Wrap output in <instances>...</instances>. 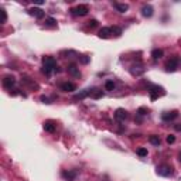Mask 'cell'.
Returning <instances> with one entry per match:
<instances>
[{
	"label": "cell",
	"mask_w": 181,
	"mask_h": 181,
	"mask_svg": "<svg viewBox=\"0 0 181 181\" xmlns=\"http://www.w3.org/2000/svg\"><path fill=\"white\" fill-rule=\"evenodd\" d=\"M43 74H45L47 76H51L53 72H59L57 61L54 57H44L43 58Z\"/></svg>",
	"instance_id": "1"
},
{
	"label": "cell",
	"mask_w": 181,
	"mask_h": 181,
	"mask_svg": "<svg viewBox=\"0 0 181 181\" xmlns=\"http://www.w3.org/2000/svg\"><path fill=\"white\" fill-rule=\"evenodd\" d=\"M88 11H89V6L88 4H78L76 7L71 9V14L75 17H84L88 14Z\"/></svg>",
	"instance_id": "2"
},
{
	"label": "cell",
	"mask_w": 181,
	"mask_h": 181,
	"mask_svg": "<svg viewBox=\"0 0 181 181\" xmlns=\"http://www.w3.org/2000/svg\"><path fill=\"white\" fill-rule=\"evenodd\" d=\"M156 171H157V174L161 176V177L173 176V167H171L170 164H160V165H157Z\"/></svg>",
	"instance_id": "3"
},
{
	"label": "cell",
	"mask_w": 181,
	"mask_h": 181,
	"mask_svg": "<svg viewBox=\"0 0 181 181\" xmlns=\"http://www.w3.org/2000/svg\"><path fill=\"white\" fill-rule=\"evenodd\" d=\"M149 93H150V98H151V101H156V99H157L160 95H164V89H163L161 86L153 85V86H150Z\"/></svg>",
	"instance_id": "4"
},
{
	"label": "cell",
	"mask_w": 181,
	"mask_h": 181,
	"mask_svg": "<svg viewBox=\"0 0 181 181\" xmlns=\"http://www.w3.org/2000/svg\"><path fill=\"white\" fill-rule=\"evenodd\" d=\"M115 119L119 120V122H125V120H128L129 119V113L128 111H125L123 108H119L115 111Z\"/></svg>",
	"instance_id": "5"
},
{
	"label": "cell",
	"mask_w": 181,
	"mask_h": 181,
	"mask_svg": "<svg viewBox=\"0 0 181 181\" xmlns=\"http://www.w3.org/2000/svg\"><path fill=\"white\" fill-rule=\"evenodd\" d=\"M177 67H178V58L177 57H173V58H170L165 62V71L167 72H174L177 69Z\"/></svg>",
	"instance_id": "6"
},
{
	"label": "cell",
	"mask_w": 181,
	"mask_h": 181,
	"mask_svg": "<svg viewBox=\"0 0 181 181\" xmlns=\"http://www.w3.org/2000/svg\"><path fill=\"white\" fill-rule=\"evenodd\" d=\"M67 72H68L71 76H74V78H79V76H81L79 68H78L75 64H69L68 67H67Z\"/></svg>",
	"instance_id": "7"
},
{
	"label": "cell",
	"mask_w": 181,
	"mask_h": 181,
	"mask_svg": "<svg viewBox=\"0 0 181 181\" xmlns=\"http://www.w3.org/2000/svg\"><path fill=\"white\" fill-rule=\"evenodd\" d=\"M178 116V112L177 111H170V112H164L161 115V119L164 122H170V120H174L176 117Z\"/></svg>",
	"instance_id": "8"
},
{
	"label": "cell",
	"mask_w": 181,
	"mask_h": 181,
	"mask_svg": "<svg viewBox=\"0 0 181 181\" xmlns=\"http://www.w3.org/2000/svg\"><path fill=\"white\" fill-rule=\"evenodd\" d=\"M28 14L33 17H36V19H43L44 11L41 10V9H38V7H31V9H28Z\"/></svg>",
	"instance_id": "9"
},
{
	"label": "cell",
	"mask_w": 181,
	"mask_h": 181,
	"mask_svg": "<svg viewBox=\"0 0 181 181\" xmlns=\"http://www.w3.org/2000/svg\"><path fill=\"white\" fill-rule=\"evenodd\" d=\"M61 90H64V92H74V90H76V85H75L74 82H62L61 84Z\"/></svg>",
	"instance_id": "10"
},
{
	"label": "cell",
	"mask_w": 181,
	"mask_h": 181,
	"mask_svg": "<svg viewBox=\"0 0 181 181\" xmlns=\"http://www.w3.org/2000/svg\"><path fill=\"white\" fill-rule=\"evenodd\" d=\"M153 13H154V9H153L150 4H144L143 7H142V16L143 17H151Z\"/></svg>",
	"instance_id": "11"
},
{
	"label": "cell",
	"mask_w": 181,
	"mask_h": 181,
	"mask_svg": "<svg viewBox=\"0 0 181 181\" xmlns=\"http://www.w3.org/2000/svg\"><path fill=\"white\" fill-rule=\"evenodd\" d=\"M43 126H44V130L48 132V133H54L55 129H57V126H55V123H54L53 120H45Z\"/></svg>",
	"instance_id": "12"
},
{
	"label": "cell",
	"mask_w": 181,
	"mask_h": 181,
	"mask_svg": "<svg viewBox=\"0 0 181 181\" xmlns=\"http://www.w3.org/2000/svg\"><path fill=\"white\" fill-rule=\"evenodd\" d=\"M101 38H109L112 36V28L111 27H102L99 30V34H98Z\"/></svg>",
	"instance_id": "13"
},
{
	"label": "cell",
	"mask_w": 181,
	"mask_h": 181,
	"mask_svg": "<svg viewBox=\"0 0 181 181\" xmlns=\"http://www.w3.org/2000/svg\"><path fill=\"white\" fill-rule=\"evenodd\" d=\"M3 85H4V88H7V89H11L13 86L16 85V79H14L13 76H4Z\"/></svg>",
	"instance_id": "14"
},
{
	"label": "cell",
	"mask_w": 181,
	"mask_h": 181,
	"mask_svg": "<svg viewBox=\"0 0 181 181\" xmlns=\"http://www.w3.org/2000/svg\"><path fill=\"white\" fill-rule=\"evenodd\" d=\"M130 72H132V75H134V76H140V75H143L144 74L143 65H133L132 69H130Z\"/></svg>",
	"instance_id": "15"
},
{
	"label": "cell",
	"mask_w": 181,
	"mask_h": 181,
	"mask_svg": "<svg viewBox=\"0 0 181 181\" xmlns=\"http://www.w3.org/2000/svg\"><path fill=\"white\" fill-rule=\"evenodd\" d=\"M62 177H64L67 181H74L75 177H76V171L71 170V171H62Z\"/></svg>",
	"instance_id": "16"
},
{
	"label": "cell",
	"mask_w": 181,
	"mask_h": 181,
	"mask_svg": "<svg viewBox=\"0 0 181 181\" xmlns=\"http://www.w3.org/2000/svg\"><path fill=\"white\" fill-rule=\"evenodd\" d=\"M93 93V89H85V90H82L81 93H78V95H75L74 96V99H84V98H86V96H89Z\"/></svg>",
	"instance_id": "17"
},
{
	"label": "cell",
	"mask_w": 181,
	"mask_h": 181,
	"mask_svg": "<svg viewBox=\"0 0 181 181\" xmlns=\"http://www.w3.org/2000/svg\"><path fill=\"white\" fill-rule=\"evenodd\" d=\"M113 6L116 7V10L119 11V13H126V11L129 10V6L125 4V3H113Z\"/></svg>",
	"instance_id": "18"
},
{
	"label": "cell",
	"mask_w": 181,
	"mask_h": 181,
	"mask_svg": "<svg viewBox=\"0 0 181 181\" xmlns=\"http://www.w3.org/2000/svg\"><path fill=\"white\" fill-rule=\"evenodd\" d=\"M163 55H164V53H163L161 48H154V50L151 51V57H153V59H160Z\"/></svg>",
	"instance_id": "19"
},
{
	"label": "cell",
	"mask_w": 181,
	"mask_h": 181,
	"mask_svg": "<svg viewBox=\"0 0 181 181\" xmlns=\"http://www.w3.org/2000/svg\"><path fill=\"white\" fill-rule=\"evenodd\" d=\"M22 82H23V84H26V85H28V86H31V88H38L37 84H36L34 81L30 79L28 76H26V75H24V76L22 78Z\"/></svg>",
	"instance_id": "20"
},
{
	"label": "cell",
	"mask_w": 181,
	"mask_h": 181,
	"mask_svg": "<svg viewBox=\"0 0 181 181\" xmlns=\"http://www.w3.org/2000/svg\"><path fill=\"white\" fill-rule=\"evenodd\" d=\"M149 142L153 144V146H160V143H161V140H160V137L157 134H151L149 137Z\"/></svg>",
	"instance_id": "21"
},
{
	"label": "cell",
	"mask_w": 181,
	"mask_h": 181,
	"mask_svg": "<svg viewBox=\"0 0 181 181\" xmlns=\"http://www.w3.org/2000/svg\"><path fill=\"white\" fill-rule=\"evenodd\" d=\"M45 26L47 27H57V20L53 17H47L45 19Z\"/></svg>",
	"instance_id": "22"
},
{
	"label": "cell",
	"mask_w": 181,
	"mask_h": 181,
	"mask_svg": "<svg viewBox=\"0 0 181 181\" xmlns=\"http://www.w3.org/2000/svg\"><path fill=\"white\" fill-rule=\"evenodd\" d=\"M105 89H106V90H113V89H115V82H113V81H106V84H105Z\"/></svg>",
	"instance_id": "23"
},
{
	"label": "cell",
	"mask_w": 181,
	"mask_h": 181,
	"mask_svg": "<svg viewBox=\"0 0 181 181\" xmlns=\"http://www.w3.org/2000/svg\"><path fill=\"white\" fill-rule=\"evenodd\" d=\"M111 28H112V34H115V36H120V34H122V28H120V27L113 26V27H111Z\"/></svg>",
	"instance_id": "24"
},
{
	"label": "cell",
	"mask_w": 181,
	"mask_h": 181,
	"mask_svg": "<svg viewBox=\"0 0 181 181\" xmlns=\"http://www.w3.org/2000/svg\"><path fill=\"white\" fill-rule=\"evenodd\" d=\"M147 112H149V109H147V108H144V106H142V108H139V109H137V115H139V116H143V115H146Z\"/></svg>",
	"instance_id": "25"
},
{
	"label": "cell",
	"mask_w": 181,
	"mask_h": 181,
	"mask_svg": "<svg viewBox=\"0 0 181 181\" xmlns=\"http://www.w3.org/2000/svg\"><path fill=\"white\" fill-rule=\"evenodd\" d=\"M92 96L95 98V99H98V98H102L103 96V92L99 89H93V93H92Z\"/></svg>",
	"instance_id": "26"
},
{
	"label": "cell",
	"mask_w": 181,
	"mask_h": 181,
	"mask_svg": "<svg viewBox=\"0 0 181 181\" xmlns=\"http://www.w3.org/2000/svg\"><path fill=\"white\" fill-rule=\"evenodd\" d=\"M137 154L140 156V157H146V156H147V149H144V147H140V149L137 150Z\"/></svg>",
	"instance_id": "27"
},
{
	"label": "cell",
	"mask_w": 181,
	"mask_h": 181,
	"mask_svg": "<svg viewBox=\"0 0 181 181\" xmlns=\"http://www.w3.org/2000/svg\"><path fill=\"white\" fill-rule=\"evenodd\" d=\"M165 142L168 144H173L174 142H176V136H173V134H168L167 137H165Z\"/></svg>",
	"instance_id": "28"
},
{
	"label": "cell",
	"mask_w": 181,
	"mask_h": 181,
	"mask_svg": "<svg viewBox=\"0 0 181 181\" xmlns=\"http://www.w3.org/2000/svg\"><path fill=\"white\" fill-rule=\"evenodd\" d=\"M79 61H81V64L86 65L88 62H89V57H86V55H82V57H79Z\"/></svg>",
	"instance_id": "29"
},
{
	"label": "cell",
	"mask_w": 181,
	"mask_h": 181,
	"mask_svg": "<svg viewBox=\"0 0 181 181\" xmlns=\"http://www.w3.org/2000/svg\"><path fill=\"white\" fill-rule=\"evenodd\" d=\"M88 26H89L90 28H95V27L98 26V20H95V19L89 20V22H88Z\"/></svg>",
	"instance_id": "30"
},
{
	"label": "cell",
	"mask_w": 181,
	"mask_h": 181,
	"mask_svg": "<svg viewBox=\"0 0 181 181\" xmlns=\"http://www.w3.org/2000/svg\"><path fill=\"white\" fill-rule=\"evenodd\" d=\"M1 17H3V19H1V23H3V24H4L6 22H7V13H6V10L4 9H1Z\"/></svg>",
	"instance_id": "31"
},
{
	"label": "cell",
	"mask_w": 181,
	"mask_h": 181,
	"mask_svg": "<svg viewBox=\"0 0 181 181\" xmlns=\"http://www.w3.org/2000/svg\"><path fill=\"white\" fill-rule=\"evenodd\" d=\"M40 99H41V102H43V103H47V105H50V103H51V101H50V99H48L47 96H41V98H40Z\"/></svg>",
	"instance_id": "32"
},
{
	"label": "cell",
	"mask_w": 181,
	"mask_h": 181,
	"mask_svg": "<svg viewBox=\"0 0 181 181\" xmlns=\"http://www.w3.org/2000/svg\"><path fill=\"white\" fill-rule=\"evenodd\" d=\"M174 129H176L177 132H181V123H178V125H176V126H174Z\"/></svg>",
	"instance_id": "33"
},
{
	"label": "cell",
	"mask_w": 181,
	"mask_h": 181,
	"mask_svg": "<svg viewBox=\"0 0 181 181\" xmlns=\"http://www.w3.org/2000/svg\"><path fill=\"white\" fill-rule=\"evenodd\" d=\"M178 161H180V163H181V151H180V153H178Z\"/></svg>",
	"instance_id": "34"
}]
</instances>
